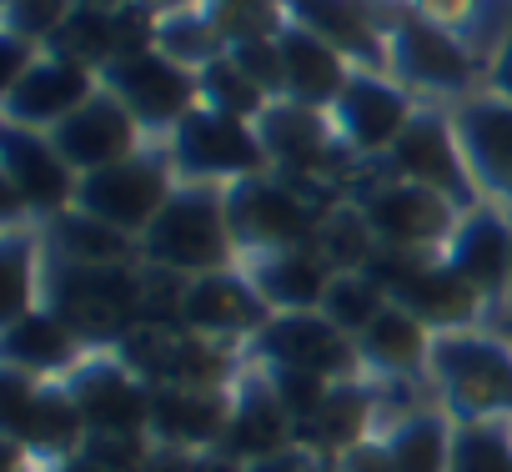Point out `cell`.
Returning a JSON list of instances; mask_svg holds the SVG:
<instances>
[{
	"mask_svg": "<svg viewBox=\"0 0 512 472\" xmlns=\"http://www.w3.org/2000/svg\"><path fill=\"white\" fill-rule=\"evenodd\" d=\"M231 252H236V236L226 221V191L201 186V181L176 186L161 216L141 236V257L161 272H176L181 282L226 272Z\"/></svg>",
	"mask_w": 512,
	"mask_h": 472,
	"instance_id": "6da1fadb",
	"label": "cell"
},
{
	"mask_svg": "<svg viewBox=\"0 0 512 472\" xmlns=\"http://www.w3.org/2000/svg\"><path fill=\"white\" fill-rule=\"evenodd\" d=\"M51 312L81 337V342H121L141 327V292L146 272L136 267H81L51 257L41 272Z\"/></svg>",
	"mask_w": 512,
	"mask_h": 472,
	"instance_id": "7a4b0ae2",
	"label": "cell"
},
{
	"mask_svg": "<svg viewBox=\"0 0 512 472\" xmlns=\"http://www.w3.org/2000/svg\"><path fill=\"white\" fill-rule=\"evenodd\" d=\"M432 377L462 422L512 412V347L487 332H442L432 342Z\"/></svg>",
	"mask_w": 512,
	"mask_h": 472,
	"instance_id": "3957f363",
	"label": "cell"
},
{
	"mask_svg": "<svg viewBox=\"0 0 512 472\" xmlns=\"http://www.w3.org/2000/svg\"><path fill=\"white\" fill-rule=\"evenodd\" d=\"M226 221L236 247L251 252H317L322 242V211L302 201L292 181L246 176L226 186Z\"/></svg>",
	"mask_w": 512,
	"mask_h": 472,
	"instance_id": "277c9868",
	"label": "cell"
},
{
	"mask_svg": "<svg viewBox=\"0 0 512 472\" xmlns=\"http://www.w3.org/2000/svg\"><path fill=\"white\" fill-rule=\"evenodd\" d=\"M171 161L166 156H131V161H121V166H106V171H91V176H81V186H76V211H86V216H96V221H106V226H116V231H126V236H146V226L161 216V206L171 201Z\"/></svg>",
	"mask_w": 512,
	"mask_h": 472,
	"instance_id": "5b68a950",
	"label": "cell"
},
{
	"mask_svg": "<svg viewBox=\"0 0 512 472\" xmlns=\"http://www.w3.org/2000/svg\"><path fill=\"white\" fill-rule=\"evenodd\" d=\"M267 161L272 156H267L262 136L251 131V121L221 116L211 106H196L176 126V141H171V166L191 181H216V176L246 181V176H262Z\"/></svg>",
	"mask_w": 512,
	"mask_h": 472,
	"instance_id": "8992f818",
	"label": "cell"
},
{
	"mask_svg": "<svg viewBox=\"0 0 512 472\" xmlns=\"http://www.w3.org/2000/svg\"><path fill=\"white\" fill-rule=\"evenodd\" d=\"M101 81L141 126H181L196 111V96H201V71L171 61L166 51L116 56L101 71Z\"/></svg>",
	"mask_w": 512,
	"mask_h": 472,
	"instance_id": "52a82bcc",
	"label": "cell"
},
{
	"mask_svg": "<svg viewBox=\"0 0 512 472\" xmlns=\"http://www.w3.org/2000/svg\"><path fill=\"white\" fill-rule=\"evenodd\" d=\"M256 357L267 367H302L317 372L327 382H352L362 367V347L357 337H347L337 322H327L322 312H287L272 317L256 332Z\"/></svg>",
	"mask_w": 512,
	"mask_h": 472,
	"instance_id": "ba28073f",
	"label": "cell"
},
{
	"mask_svg": "<svg viewBox=\"0 0 512 472\" xmlns=\"http://www.w3.org/2000/svg\"><path fill=\"white\" fill-rule=\"evenodd\" d=\"M66 392L86 417V437H141L151 432V387L116 357H86Z\"/></svg>",
	"mask_w": 512,
	"mask_h": 472,
	"instance_id": "9c48e42d",
	"label": "cell"
},
{
	"mask_svg": "<svg viewBox=\"0 0 512 472\" xmlns=\"http://www.w3.org/2000/svg\"><path fill=\"white\" fill-rule=\"evenodd\" d=\"M457 201H447L442 191L432 186H417V181H382L362 196V216L367 226L377 231L382 247H402V252H422L432 242H452L457 231Z\"/></svg>",
	"mask_w": 512,
	"mask_h": 472,
	"instance_id": "30bf717a",
	"label": "cell"
},
{
	"mask_svg": "<svg viewBox=\"0 0 512 472\" xmlns=\"http://www.w3.org/2000/svg\"><path fill=\"white\" fill-rule=\"evenodd\" d=\"M392 171L402 181H417V186H432L442 191L447 201H472V166L462 156V141H457V126L442 121L437 111H422L402 126V136L392 141Z\"/></svg>",
	"mask_w": 512,
	"mask_h": 472,
	"instance_id": "8fae6325",
	"label": "cell"
},
{
	"mask_svg": "<svg viewBox=\"0 0 512 472\" xmlns=\"http://www.w3.org/2000/svg\"><path fill=\"white\" fill-rule=\"evenodd\" d=\"M272 322V307L256 297V287L236 272H211V277H191L181 292V332L206 337V342H236V337H256Z\"/></svg>",
	"mask_w": 512,
	"mask_h": 472,
	"instance_id": "7c38bea8",
	"label": "cell"
},
{
	"mask_svg": "<svg viewBox=\"0 0 512 472\" xmlns=\"http://www.w3.org/2000/svg\"><path fill=\"white\" fill-rule=\"evenodd\" d=\"M136 116L111 96V91H96L81 111H71L56 131H51V146L61 151V161L81 176L91 171H106V166H121L136 156Z\"/></svg>",
	"mask_w": 512,
	"mask_h": 472,
	"instance_id": "4fadbf2b",
	"label": "cell"
},
{
	"mask_svg": "<svg viewBox=\"0 0 512 472\" xmlns=\"http://www.w3.org/2000/svg\"><path fill=\"white\" fill-rule=\"evenodd\" d=\"M297 447V422L292 412L282 407V397L272 392L267 372H246L236 387H231V422H226V437L216 452H226L231 462L251 467L262 457H277Z\"/></svg>",
	"mask_w": 512,
	"mask_h": 472,
	"instance_id": "5bb4252c",
	"label": "cell"
},
{
	"mask_svg": "<svg viewBox=\"0 0 512 472\" xmlns=\"http://www.w3.org/2000/svg\"><path fill=\"white\" fill-rule=\"evenodd\" d=\"M0 161H6V191L36 211L61 216L66 206H76V171L61 161V151L51 146V136L31 131V126H6L0 136Z\"/></svg>",
	"mask_w": 512,
	"mask_h": 472,
	"instance_id": "9a60e30c",
	"label": "cell"
},
{
	"mask_svg": "<svg viewBox=\"0 0 512 472\" xmlns=\"http://www.w3.org/2000/svg\"><path fill=\"white\" fill-rule=\"evenodd\" d=\"M96 96V81H91V71H81V66H71V61H61V56H36V66L6 91V116H11V126H31V131H41V126H61L71 111H81L86 101Z\"/></svg>",
	"mask_w": 512,
	"mask_h": 472,
	"instance_id": "2e32d148",
	"label": "cell"
},
{
	"mask_svg": "<svg viewBox=\"0 0 512 472\" xmlns=\"http://www.w3.org/2000/svg\"><path fill=\"white\" fill-rule=\"evenodd\" d=\"M231 422L226 387H151V432L176 452H211L221 447Z\"/></svg>",
	"mask_w": 512,
	"mask_h": 472,
	"instance_id": "e0dca14e",
	"label": "cell"
},
{
	"mask_svg": "<svg viewBox=\"0 0 512 472\" xmlns=\"http://www.w3.org/2000/svg\"><path fill=\"white\" fill-rule=\"evenodd\" d=\"M447 267L462 272L487 302H507V287H512V221H502L497 211L477 206L452 231Z\"/></svg>",
	"mask_w": 512,
	"mask_h": 472,
	"instance_id": "ac0fdd59",
	"label": "cell"
},
{
	"mask_svg": "<svg viewBox=\"0 0 512 472\" xmlns=\"http://www.w3.org/2000/svg\"><path fill=\"white\" fill-rule=\"evenodd\" d=\"M392 302L402 312H412L422 327H442V332H467V322L477 317V307L487 302L462 272H452L447 262H417L397 287Z\"/></svg>",
	"mask_w": 512,
	"mask_h": 472,
	"instance_id": "d6986e66",
	"label": "cell"
},
{
	"mask_svg": "<svg viewBox=\"0 0 512 472\" xmlns=\"http://www.w3.org/2000/svg\"><path fill=\"white\" fill-rule=\"evenodd\" d=\"M392 66L412 86H427V91H467L472 86V61L462 56V46L442 26H432L422 16L397 21V31H392Z\"/></svg>",
	"mask_w": 512,
	"mask_h": 472,
	"instance_id": "ffe728a7",
	"label": "cell"
},
{
	"mask_svg": "<svg viewBox=\"0 0 512 472\" xmlns=\"http://www.w3.org/2000/svg\"><path fill=\"white\" fill-rule=\"evenodd\" d=\"M277 46H282V71H287V101H297L307 111H322V106L342 101V91H347L352 76H347L337 46H327L322 36H312L297 21L282 26Z\"/></svg>",
	"mask_w": 512,
	"mask_h": 472,
	"instance_id": "44dd1931",
	"label": "cell"
},
{
	"mask_svg": "<svg viewBox=\"0 0 512 472\" xmlns=\"http://www.w3.org/2000/svg\"><path fill=\"white\" fill-rule=\"evenodd\" d=\"M412 121V101L402 86H387L377 76H352L337 101V126L357 151H392L402 126Z\"/></svg>",
	"mask_w": 512,
	"mask_h": 472,
	"instance_id": "7402d4cb",
	"label": "cell"
},
{
	"mask_svg": "<svg viewBox=\"0 0 512 472\" xmlns=\"http://www.w3.org/2000/svg\"><path fill=\"white\" fill-rule=\"evenodd\" d=\"M332 277L337 272L327 267L322 252H267L256 257L246 282L272 307V317H287V312H322Z\"/></svg>",
	"mask_w": 512,
	"mask_h": 472,
	"instance_id": "603a6c76",
	"label": "cell"
},
{
	"mask_svg": "<svg viewBox=\"0 0 512 472\" xmlns=\"http://www.w3.org/2000/svg\"><path fill=\"white\" fill-rule=\"evenodd\" d=\"M457 141L472 176L512 201V106L507 101H467L457 111Z\"/></svg>",
	"mask_w": 512,
	"mask_h": 472,
	"instance_id": "cb8c5ba5",
	"label": "cell"
},
{
	"mask_svg": "<svg viewBox=\"0 0 512 472\" xmlns=\"http://www.w3.org/2000/svg\"><path fill=\"white\" fill-rule=\"evenodd\" d=\"M6 362L16 372L51 377V372H76L86 357H81V337L51 307H31L6 322Z\"/></svg>",
	"mask_w": 512,
	"mask_h": 472,
	"instance_id": "d4e9b609",
	"label": "cell"
},
{
	"mask_svg": "<svg viewBox=\"0 0 512 472\" xmlns=\"http://www.w3.org/2000/svg\"><path fill=\"white\" fill-rule=\"evenodd\" d=\"M377 417V392H367L362 382H337L327 392V402L317 407L312 422L297 427V447L307 452H352L367 442V427Z\"/></svg>",
	"mask_w": 512,
	"mask_h": 472,
	"instance_id": "484cf974",
	"label": "cell"
},
{
	"mask_svg": "<svg viewBox=\"0 0 512 472\" xmlns=\"http://www.w3.org/2000/svg\"><path fill=\"white\" fill-rule=\"evenodd\" d=\"M256 136H262L267 156L282 161L287 176H307L327 161L332 141H327V126H322V111H307L297 101H282V106H267V116L256 121Z\"/></svg>",
	"mask_w": 512,
	"mask_h": 472,
	"instance_id": "4316f807",
	"label": "cell"
},
{
	"mask_svg": "<svg viewBox=\"0 0 512 472\" xmlns=\"http://www.w3.org/2000/svg\"><path fill=\"white\" fill-rule=\"evenodd\" d=\"M357 347H362V367H372V372H382V377H412V372H422V367L432 362V337H427V327H422L412 312H402L397 302L357 337Z\"/></svg>",
	"mask_w": 512,
	"mask_h": 472,
	"instance_id": "83f0119b",
	"label": "cell"
},
{
	"mask_svg": "<svg viewBox=\"0 0 512 472\" xmlns=\"http://www.w3.org/2000/svg\"><path fill=\"white\" fill-rule=\"evenodd\" d=\"M131 242L136 236L86 216V211H61L51 216V247L61 262H81V267H131Z\"/></svg>",
	"mask_w": 512,
	"mask_h": 472,
	"instance_id": "f1b7e54d",
	"label": "cell"
},
{
	"mask_svg": "<svg viewBox=\"0 0 512 472\" xmlns=\"http://www.w3.org/2000/svg\"><path fill=\"white\" fill-rule=\"evenodd\" d=\"M382 442H387L392 472H452V427L442 412L397 417Z\"/></svg>",
	"mask_w": 512,
	"mask_h": 472,
	"instance_id": "f546056e",
	"label": "cell"
},
{
	"mask_svg": "<svg viewBox=\"0 0 512 472\" xmlns=\"http://www.w3.org/2000/svg\"><path fill=\"white\" fill-rule=\"evenodd\" d=\"M51 56L91 71V66H111L116 61V11L106 6H86V0H76V11L66 16V26L51 36Z\"/></svg>",
	"mask_w": 512,
	"mask_h": 472,
	"instance_id": "4dcf8cb0",
	"label": "cell"
},
{
	"mask_svg": "<svg viewBox=\"0 0 512 472\" xmlns=\"http://www.w3.org/2000/svg\"><path fill=\"white\" fill-rule=\"evenodd\" d=\"M292 16H297V26H307L312 36H322L337 51H362L372 61L382 56V46L367 26V11L357 0H292Z\"/></svg>",
	"mask_w": 512,
	"mask_h": 472,
	"instance_id": "1f68e13d",
	"label": "cell"
},
{
	"mask_svg": "<svg viewBox=\"0 0 512 472\" xmlns=\"http://www.w3.org/2000/svg\"><path fill=\"white\" fill-rule=\"evenodd\" d=\"M392 307V297H387V287L382 282H372L367 272H337L332 277V287H327V302H322V317L327 322H337L347 337H362L382 312Z\"/></svg>",
	"mask_w": 512,
	"mask_h": 472,
	"instance_id": "d6a6232c",
	"label": "cell"
},
{
	"mask_svg": "<svg viewBox=\"0 0 512 472\" xmlns=\"http://www.w3.org/2000/svg\"><path fill=\"white\" fill-rule=\"evenodd\" d=\"M377 231L367 226L362 206H342V211H327L322 216V242L317 252L327 257L332 272H367L372 257H377Z\"/></svg>",
	"mask_w": 512,
	"mask_h": 472,
	"instance_id": "836d02e7",
	"label": "cell"
},
{
	"mask_svg": "<svg viewBox=\"0 0 512 472\" xmlns=\"http://www.w3.org/2000/svg\"><path fill=\"white\" fill-rule=\"evenodd\" d=\"M452 472H512V427H507V417L462 422L452 432Z\"/></svg>",
	"mask_w": 512,
	"mask_h": 472,
	"instance_id": "e575fe53",
	"label": "cell"
},
{
	"mask_svg": "<svg viewBox=\"0 0 512 472\" xmlns=\"http://www.w3.org/2000/svg\"><path fill=\"white\" fill-rule=\"evenodd\" d=\"M201 96H206L211 111L236 116V121H262V116H267V91L256 86V81H246L231 56H216V61L201 71Z\"/></svg>",
	"mask_w": 512,
	"mask_h": 472,
	"instance_id": "d590c367",
	"label": "cell"
},
{
	"mask_svg": "<svg viewBox=\"0 0 512 472\" xmlns=\"http://www.w3.org/2000/svg\"><path fill=\"white\" fill-rule=\"evenodd\" d=\"M206 21H211L216 36L231 41V46L282 36V21H277V11H272V0H211Z\"/></svg>",
	"mask_w": 512,
	"mask_h": 472,
	"instance_id": "8d00e7d4",
	"label": "cell"
},
{
	"mask_svg": "<svg viewBox=\"0 0 512 472\" xmlns=\"http://www.w3.org/2000/svg\"><path fill=\"white\" fill-rule=\"evenodd\" d=\"M71 11H76V0H6V36L41 46L66 26Z\"/></svg>",
	"mask_w": 512,
	"mask_h": 472,
	"instance_id": "74e56055",
	"label": "cell"
},
{
	"mask_svg": "<svg viewBox=\"0 0 512 472\" xmlns=\"http://www.w3.org/2000/svg\"><path fill=\"white\" fill-rule=\"evenodd\" d=\"M267 382H272V392L282 397V407L292 412L297 427L312 422L317 407L327 402V392L337 387V382H327V377H317V372H302V367H267Z\"/></svg>",
	"mask_w": 512,
	"mask_h": 472,
	"instance_id": "f35d334b",
	"label": "cell"
},
{
	"mask_svg": "<svg viewBox=\"0 0 512 472\" xmlns=\"http://www.w3.org/2000/svg\"><path fill=\"white\" fill-rule=\"evenodd\" d=\"M231 61H236V71L246 76V81H256L267 96H287V71H282V46H277V36L272 41H241V46H231L226 51Z\"/></svg>",
	"mask_w": 512,
	"mask_h": 472,
	"instance_id": "ab89813d",
	"label": "cell"
},
{
	"mask_svg": "<svg viewBox=\"0 0 512 472\" xmlns=\"http://www.w3.org/2000/svg\"><path fill=\"white\" fill-rule=\"evenodd\" d=\"M41 262H31V247L21 242V236H11L6 242V322L31 312V302L41 297V287H31V277L41 282Z\"/></svg>",
	"mask_w": 512,
	"mask_h": 472,
	"instance_id": "60d3db41",
	"label": "cell"
},
{
	"mask_svg": "<svg viewBox=\"0 0 512 472\" xmlns=\"http://www.w3.org/2000/svg\"><path fill=\"white\" fill-rule=\"evenodd\" d=\"M246 472H322V467H317V452H307V447H287V452H277V457L251 462Z\"/></svg>",
	"mask_w": 512,
	"mask_h": 472,
	"instance_id": "b9f144b4",
	"label": "cell"
},
{
	"mask_svg": "<svg viewBox=\"0 0 512 472\" xmlns=\"http://www.w3.org/2000/svg\"><path fill=\"white\" fill-rule=\"evenodd\" d=\"M492 86H497V96L512 106V21H507V36H502V46H497V66H492Z\"/></svg>",
	"mask_w": 512,
	"mask_h": 472,
	"instance_id": "7bdbcfd3",
	"label": "cell"
},
{
	"mask_svg": "<svg viewBox=\"0 0 512 472\" xmlns=\"http://www.w3.org/2000/svg\"><path fill=\"white\" fill-rule=\"evenodd\" d=\"M66 472H96V467H91V462H86V457H76V462H71V467H66Z\"/></svg>",
	"mask_w": 512,
	"mask_h": 472,
	"instance_id": "ee69618b",
	"label": "cell"
},
{
	"mask_svg": "<svg viewBox=\"0 0 512 472\" xmlns=\"http://www.w3.org/2000/svg\"><path fill=\"white\" fill-rule=\"evenodd\" d=\"M86 6H106V11H116V6H121V0H86Z\"/></svg>",
	"mask_w": 512,
	"mask_h": 472,
	"instance_id": "f6af8a7d",
	"label": "cell"
},
{
	"mask_svg": "<svg viewBox=\"0 0 512 472\" xmlns=\"http://www.w3.org/2000/svg\"><path fill=\"white\" fill-rule=\"evenodd\" d=\"M502 342H507V347H512V322H507V332H502Z\"/></svg>",
	"mask_w": 512,
	"mask_h": 472,
	"instance_id": "bcb514c9",
	"label": "cell"
},
{
	"mask_svg": "<svg viewBox=\"0 0 512 472\" xmlns=\"http://www.w3.org/2000/svg\"><path fill=\"white\" fill-rule=\"evenodd\" d=\"M507 302H512V287H507Z\"/></svg>",
	"mask_w": 512,
	"mask_h": 472,
	"instance_id": "7dc6e473",
	"label": "cell"
}]
</instances>
